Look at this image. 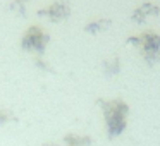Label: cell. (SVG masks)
<instances>
[{
	"label": "cell",
	"mask_w": 160,
	"mask_h": 146,
	"mask_svg": "<svg viewBox=\"0 0 160 146\" xmlns=\"http://www.w3.org/2000/svg\"><path fill=\"white\" fill-rule=\"evenodd\" d=\"M98 105H102L108 138H115V136L122 134L128 125V103L122 101L121 98H114V100H98Z\"/></svg>",
	"instance_id": "cell-1"
},
{
	"label": "cell",
	"mask_w": 160,
	"mask_h": 146,
	"mask_svg": "<svg viewBox=\"0 0 160 146\" xmlns=\"http://www.w3.org/2000/svg\"><path fill=\"white\" fill-rule=\"evenodd\" d=\"M139 53L148 66H155L160 62V36L153 31H146L139 35Z\"/></svg>",
	"instance_id": "cell-2"
},
{
	"label": "cell",
	"mask_w": 160,
	"mask_h": 146,
	"mask_svg": "<svg viewBox=\"0 0 160 146\" xmlns=\"http://www.w3.org/2000/svg\"><path fill=\"white\" fill-rule=\"evenodd\" d=\"M47 43H48V35H47L42 28H38V26H31V28L24 33V36H22L21 45H22V48L28 50V52H33V50H35V52H38V53H43Z\"/></svg>",
	"instance_id": "cell-3"
},
{
	"label": "cell",
	"mask_w": 160,
	"mask_h": 146,
	"mask_svg": "<svg viewBox=\"0 0 160 146\" xmlns=\"http://www.w3.org/2000/svg\"><path fill=\"white\" fill-rule=\"evenodd\" d=\"M38 16H47L52 22L62 21L71 16V4L69 0H55L52 5H48L47 9H40Z\"/></svg>",
	"instance_id": "cell-4"
},
{
	"label": "cell",
	"mask_w": 160,
	"mask_h": 146,
	"mask_svg": "<svg viewBox=\"0 0 160 146\" xmlns=\"http://www.w3.org/2000/svg\"><path fill=\"white\" fill-rule=\"evenodd\" d=\"M66 146H91L90 136H78V134H66L64 136Z\"/></svg>",
	"instance_id": "cell-5"
},
{
	"label": "cell",
	"mask_w": 160,
	"mask_h": 146,
	"mask_svg": "<svg viewBox=\"0 0 160 146\" xmlns=\"http://www.w3.org/2000/svg\"><path fill=\"white\" fill-rule=\"evenodd\" d=\"M110 24H112L110 19H97V21L88 22V24L84 26V31H86V33H91V35H98L100 31L107 29Z\"/></svg>",
	"instance_id": "cell-6"
},
{
	"label": "cell",
	"mask_w": 160,
	"mask_h": 146,
	"mask_svg": "<svg viewBox=\"0 0 160 146\" xmlns=\"http://www.w3.org/2000/svg\"><path fill=\"white\" fill-rule=\"evenodd\" d=\"M103 72L107 76H115V74L121 72V59L117 55H114L110 60H105L103 62Z\"/></svg>",
	"instance_id": "cell-7"
},
{
	"label": "cell",
	"mask_w": 160,
	"mask_h": 146,
	"mask_svg": "<svg viewBox=\"0 0 160 146\" xmlns=\"http://www.w3.org/2000/svg\"><path fill=\"white\" fill-rule=\"evenodd\" d=\"M139 11L145 14V17H148V16H160V7L152 4V2H146V4L139 5Z\"/></svg>",
	"instance_id": "cell-8"
},
{
	"label": "cell",
	"mask_w": 160,
	"mask_h": 146,
	"mask_svg": "<svg viewBox=\"0 0 160 146\" xmlns=\"http://www.w3.org/2000/svg\"><path fill=\"white\" fill-rule=\"evenodd\" d=\"M131 21H134L136 24H143V22L146 21L145 14H143V12L139 11V7H138V9H134V11H132V14H131Z\"/></svg>",
	"instance_id": "cell-9"
},
{
	"label": "cell",
	"mask_w": 160,
	"mask_h": 146,
	"mask_svg": "<svg viewBox=\"0 0 160 146\" xmlns=\"http://www.w3.org/2000/svg\"><path fill=\"white\" fill-rule=\"evenodd\" d=\"M9 120H14V115L11 110H5V108H0V124H5Z\"/></svg>",
	"instance_id": "cell-10"
},
{
	"label": "cell",
	"mask_w": 160,
	"mask_h": 146,
	"mask_svg": "<svg viewBox=\"0 0 160 146\" xmlns=\"http://www.w3.org/2000/svg\"><path fill=\"white\" fill-rule=\"evenodd\" d=\"M43 146H59V144H55V143H47V144H43Z\"/></svg>",
	"instance_id": "cell-11"
}]
</instances>
